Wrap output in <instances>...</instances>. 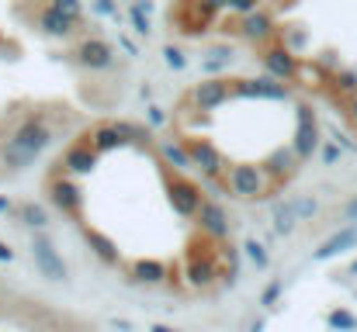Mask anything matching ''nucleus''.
<instances>
[{"mask_svg": "<svg viewBox=\"0 0 357 332\" xmlns=\"http://www.w3.org/2000/svg\"><path fill=\"white\" fill-rule=\"evenodd\" d=\"M226 184H229V191H233L236 198L257 201V198H264V194L271 191V173H267L264 166H253V163H239V166H233V170H229Z\"/></svg>", "mask_w": 357, "mask_h": 332, "instance_id": "1", "label": "nucleus"}, {"mask_svg": "<svg viewBox=\"0 0 357 332\" xmlns=\"http://www.w3.org/2000/svg\"><path fill=\"white\" fill-rule=\"evenodd\" d=\"M167 198H170V208L181 215V219H195L198 208H202V191L188 180V177H177V173H167Z\"/></svg>", "mask_w": 357, "mask_h": 332, "instance_id": "2", "label": "nucleus"}, {"mask_svg": "<svg viewBox=\"0 0 357 332\" xmlns=\"http://www.w3.org/2000/svg\"><path fill=\"white\" fill-rule=\"evenodd\" d=\"M298 128H295V139H291V152L298 159H309L316 149H319V125H316V114L309 104H298Z\"/></svg>", "mask_w": 357, "mask_h": 332, "instance_id": "3", "label": "nucleus"}, {"mask_svg": "<svg viewBox=\"0 0 357 332\" xmlns=\"http://www.w3.org/2000/svg\"><path fill=\"white\" fill-rule=\"evenodd\" d=\"M260 66H264V73H267L271 80H295V77H298V59H295V52L284 49V45H267V49L260 52Z\"/></svg>", "mask_w": 357, "mask_h": 332, "instance_id": "4", "label": "nucleus"}, {"mask_svg": "<svg viewBox=\"0 0 357 332\" xmlns=\"http://www.w3.org/2000/svg\"><path fill=\"white\" fill-rule=\"evenodd\" d=\"M229 84H233V94L250 97V101H288V87L281 80H271V77H260V80H229Z\"/></svg>", "mask_w": 357, "mask_h": 332, "instance_id": "5", "label": "nucleus"}, {"mask_svg": "<svg viewBox=\"0 0 357 332\" xmlns=\"http://www.w3.org/2000/svg\"><path fill=\"white\" fill-rule=\"evenodd\" d=\"M73 56H77V63H80L84 70H94V73H105V70L115 66V52H112V45L101 42V38H84V42L73 49Z\"/></svg>", "mask_w": 357, "mask_h": 332, "instance_id": "6", "label": "nucleus"}, {"mask_svg": "<svg viewBox=\"0 0 357 332\" xmlns=\"http://www.w3.org/2000/svg\"><path fill=\"white\" fill-rule=\"evenodd\" d=\"M229 94H233V87H229V80H202V84H195V90L188 94V101L195 104L198 111H215V108H222L226 101H229Z\"/></svg>", "mask_w": 357, "mask_h": 332, "instance_id": "7", "label": "nucleus"}, {"mask_svg": "<svg viewBox=\"0 0 357 332\" xmlns=\"http://www.w3.org/2000/svg\"><path fill=\"white\" fill-rule=\"evenodd\" d=\"M198 228H202V235H208L212 242H226L229 239V219H226V212H222V205H215V201H202V208H198Z\"/></svg>", "mask_w": 357, "mask_h": 332, "instance_id": "8", "label": "nucleus"}, {"mask_svg": "<svg viewBox=\"0 0 357 332\" xmlns=\"http://www.w3.org/2000/svg\"><path fill=\"white\" fill-rule=\"evenodd\" d=\"M184 145H188V156H191V166L195 170H202L205 177H219V170H222V156H219V149L208 142V139H184Z\"/></svg>", "mask_w": 357, "mask_h": 332, "instance_id": "9", "label": "nucleus"}, {"mask_svg": "<svg viewBox=\"0 0 357 332\" xmlns=\"http://www.w3.org/2000/svg\"><path fill=\"white\" fill-rule=\"evenodd\" d=\"M49 201L63 212V215H77L80 212V187L70 177H52L49 180Z\"/></svg>", "mask_w": 357, "mask_h": 332, "instance_id": "10", "label": "nucleus"}, {"mask_svg": "<svg viewBox=\"0 0 357 332\" xmlns=\"http://www.w3.org/2000/svg\"><path fill=\"white\" fill-rule=\"evenodd\" d=\"M239 35H243L246 42H253V45H264V42H271V38L278 35V28H274L271 14L253 10V14H243V17H239Z\"/></svg>", "mask_w": 357, "mask_h": 332, "instance_id": "11", "label": "nucleus"}, {"mask_svg": "<svg viewBox=\"0 0 357 332\" xmlns=\"http://www.w3.org/2000/svg\"><path fill=\"white\" fill-rule=\"evenodd\" d=\"M31 253H35L38 270H42L45 277H52V280H66V263H63V256L56 253V246H52L45 235H38V239L31 242Z\"/></svg>", "mask_w": 357, "mask_h": 332, "instance_id": "12", "label": "nucleus"}, {"mask_svg": "<svg viewBox=\"0 0 357 332\" xmlns=\"http://www.w3.org/2000/svg\"><path fill=\"white\" fill-rule=\"evenodd\" d=\"M167 277H170V270L156 256H139L128 263V280H135V284H163Z\"/></svg>", "mask_w": 357, "mask_h": 332, "instance_id": "13", "label": "nucleus"}, {"mask_svg": "<svg viewBox=\"0 0 357 332\" xmlns=\"http://www.w3.org/2000/svg\"><path fill=\"white\" fill-rule=\"evenodd\" d=\"M94 163H98V152L91 149V142H87V139H77V142L66 149V156H63L59 166H63L66 173H91Z\"/></svg>", "mask_w": 357, "mask_h": 332, "instance_id": "14", "label": "nucleus"}, {"mask_svg": "<svg viewBox=\"0 0 357 332\" xmlns=\"http://www.w3.org/2000/svg\"><path fill=\"white\" fill-rule=\"evenodd\" d=\"M354 246H357V225H351V228L333 232V235L316 249V260H333V256H340V253H347V249H354Z\"/></svg>", "mask_w": 357, "mask_h": 332, "instance_id": "15", "label": "nucleus"}, {"mask_svg": "<svg viewBox=\"0 0 357 332\" xmlns=\"http://www.w3.org/2000/svg\"><path fill=\"white\" fill-rule=\"evenodd\" d=\"M35 28L42 31V35H49V38H66L70 31H73V21H66L63 14H56L49 3L38 10V17H35Z\"/></svg>", "mask_w": 357, "mask_h": 332, "instance_id": "16", "label": "nucleus"}, {"mask_svg": "<svg viewBox=\"0 0 357 332\" xmlns=\"http://www.w3.org/2000/svg\"><path fill=\"white\" fill-rule=\"evenodd\" d=\"M298 156L291 152V145H284V149H274L271 152V159H267V173H271V180H288L295 170H298Z\"/></svg>", "mask_w": 357, "mask_h": 332, "instance_id": "17", "label": "nucleus"}, {"mask_svg": "<svg viewBox=\"0 0 357 332\" xmlns=\"http://www.w3.org/2000/svg\"><path fill=\"white\" fill-rule=\"evenodd\" d=\"M87 142H91L94 152H112V149H121V145H125L119 125H98V128L87 135Z\"/></svg>", "mask_w": 357, "mask_h": 332, "instance_id": "18", "label": "nucleus"}, {"mask_svg": "<svg viewBox=\"0 0 357 332\" xmlns=\"http://www.w3.org/2000/svg\"><path fill=\"white\" fill-rule=\"evenodd\" d=\"M84 239H87V246L94 249V256H101L105 263H119L121 260V253H119V246H115V239H108V235H101L98 228H84Z\"/></svg>", "mask_w": 357, "mask_h": 332, "instance_id": "19", "label": "nucleus"}, {"mask_svg": "<svg viewBox=\"0 0 357 332\" xmlns=\"http://www.w3.org/2000/svg\"><path fill=\"white\" fill-rule=\"evenodd\" d=\"M156 149H160V156H163L170 166H177V170H191V156H188V145H184V142H177V139H160Z\"/></svg>", "mask_w": 357, "mask_h": 332, "instance_id": "20", "label": "nucleus"}, {"mask_svg": "<svg viewBox=\"0 0 357 332\" xmlns=\"http://www.w3.org/2000/svg\"><path fill=\"white\" fill-rule=\"evenodd\" d=\"M330 87H333V94H340V97H354V94H357V73H351V70L333 73Z\"/></svg>", "mask_w": 357, "mask_h": 332, "instance_id": "21", "label": "nucleus"}, {"mask_svg": "<svg viewBox=\"0 0 357 332\" xmlns=\"http://www.w3.org/2000/svg\"><path fill=\"white\" fill-rule=\"evenodd\" d=\"M17 215L24 225H31V228H42L45 221H49V212L42 208V205H35V201H24L21 208H17Z\"/></svg>", "mask_w": 357, "mask_h": 332, "instance_id": "22", "label": "nucleus"}, {"mask_svg": "<svg viewBox=\"0 0 357 332\" xmlns=\"http://www.w3.org/2000/svg\"><path fill=\"white\" fill-rule=\"evenodd\" d=\"M274 232H278V235H288V232H291V228H295V212H291V205H274Z\"/></svg>", "mask_w": 357, "mask_h": 332, "instance_id": "23", "label": "nucleus"}, {"mask_svg": "<svg viewBox=\"0 0 357 332\" xmlns=\"http://www.w3.org/2000/svg\"><path fill=\"white\" fill-rule=\"evenodd\" d=\"M49 7L56 10V14H63L66 21H80V14H84V0H49Z\"/></svg>", "mask_w": 357, "mask_h": 332, "instance_id": "24", "label": "nucleus"}, {"mask_svg": "<svg viewBox=\"0 0 357 332\" xmlns=\"http://www.w3.org/2000/svg\"><path fill=\"white\" fill-rule=\"evenodd\" d=\"M115 125H119V132H121V139H125V145H128V142H139V145L153 142V139H149V132H146L142 125H128V121H115Z\"/></svg>", "mask_w": 357, "mask_h": 332, "instance_id": "25", "label": "nucleus"}, {"mask_svg": "<svg viewBox=\"0 0 357 332\" xmlns=\"http://www.w3.org/2000/svg\"><path fill=\"white\" fill-rule=\"evenodd\" d=\"M163 63L174 70V73H181V70H188V59H184V52L177 49V45H163Z\"/></svg>", "mask_w": 357, "mask_h": 332, "instance_id": "26", "label": "nucleus"}, {"mask_svg": "<svg viewBox=\"0 0 357 332\" xmlns=\"http://www.w3.org/2000/svg\"><path fill=\"white\" fill-rule=\"evenodd\" d=\"M319 159H323V166H337L340 163V156H344V149L337 145V142H319Z\"/></svg>", "mask_w": 357, "mask_h": 332, "instance_id": "27", "label": "nucleus"}, {"mask_svg": "<svg viewBox=\"0 0 357 332\" xmlns=\"http://www.w3.org/2000/svg\"><path fill=\"white\" fill-rule=\"evenodd\" d=\"M243 253L250 256L253 267H267V249H264L257 239H246V242H243Z\"/></svg>", "mask_w": 357, "mask_h": 332, "instance_id": "28", "label": "nucleus"}, {"mask_svg": "<svg viewBox=\"0 0 357 332\" xmlns=\"http://www.w3.org/2000/svg\"><path fill=\"white\" fill-rule=\"evenodd\" d=\"M291 212H295V219H312L316 212H319V201L316 198H298V201H291Z\"/></svg>", "mask_w": 357, "mask_h": 332, "instance_id": "29", "label": "nucleus"}, {"mask_svg": "<svg viewBox=\"0 0 357 332\" xmlns=\"http://www.w3.org/2000/svg\"><path fill=\"white\" fill-rule=\"evenodd\" d=\"M128 21H132V28H135L139 35H149V31H153V24H149V14H146V10H139L135 3L128 7Z\"/></svg>", "mask_w": 357, "mask_h": 332, "instance_id": "30", "label": "nucleus"}, {"mask_svg": "<svg viewBox=\"0 0 357 332\" xmlns=\"http://www.w3.org/2000/svg\"><path fill=\"white\" fill-rule=\"evenodd\" d=\"M226 10H233V14H253V10H260V0H226Z\"/></svg>", "mask_w": 357, "mask_h": 332, "instance_id": "31", "label": "nucleus"}, {"mask_svg": "<svg viewBox=\"0 0 357 332\" xmlns=\"http://www.w3.org/2000/svg\"><path fill=\"white\" fill-rule=\"evenodd\" d=\"M94 10H98L101 17H115V14H119L115 0H94Z\"/></svg>", "mask_w": 357, "mask_h": 332, "instance_id": "32", "label": "nucleus"}, {"mask_svg": "<svg viewBox=\"0 0 357 332\" xmlns=\"http://www.w3.org/2000/svg\"><path fill=\"white\" fill-rule=\"evenodd\" d=\"M163 121H167V111L160 108V104H153L149 108V125H163Z\"/></svg>", "mask_w": 357, "mask_h": 332, "instance_id": "33", "label": "nucleus"}, {"mask_svg": "<svg viewBox=\"0 0 357 332\" xmlns=\"http://www.w3.org/2000/svg\"><path fill=\"white\" fill-rule=\"evenodd\" d=\"M119 42H121V49H125V52H128V56H132V59H135V56H139V45H135V42H132V38H128V35H121Z\"/></svg>", "mask_w": 357, "mask_h": 332, "instance_id": "34", "label": "nucleus"}, {"mask_svg": "<svg viewBox=\"0 0 357 332\" xmlns=\"http://www.w3.org/2000/svg\"><path fill=\"white\" fill-rule=\"evenodd\" d=\"M278 294H281V284H271V287L264 291V305H271V301H278Z\"/></svg>", "mask_w": 357, "mask_h": 332, "instance_id": "35", "label": "nucleus"}, {"mask_svg": "<svg viewBox=\"0 0 357 332\" xmlns=\"http://www.w3.org/2000/svg\"><path fill=\"white\" fill-rule=\"evenodd\" d=\"M347 118L357 125V94H354V97H347Z\"/></svg>", "mask_w": 357, "mask_h": 332, "instance_id": "36", "label": "nucleus"}, {"mask_svg": "<svg viewBox=\"0 0 357 332\" xmlns=\"http://www.w3.org/2000/svg\"><path fill=\"white\" fill-rule=\"evenodd\" d=\"M347 219H354V221H357V194L351 198V201H347Z\"/></svg>", "mask_w": 357, "mask_h": 332, "instance_id": "37", "label": "nucleus"}, {"mask_svg": "<svg viewBox=\"0 0 357 332\" xmlns=\"http://www.w3.org/2000/svg\"><path fill=\"white\" fill-rule=\"evenodd\" d=\"M212 3H222V7H226V0H212Z\"/></svg>", "mask_w": 357, "mask_h": 332, "instance_id": "38", "label": "nucleus"}, {"mask_svg": "<svg viewBox=\"0 0 357 332\" xmlns=\"http://www.w3.org/2000/svg\"><path fill=\"white\" fill-rule=\"evenodd\" d=\"M351 270H354V274H357V263H354V267H351Z\"/></svg>", "mask_w": 357, "mask_h": 332, "instance_id": "39", "label": "nucleus"}]
</instances>
